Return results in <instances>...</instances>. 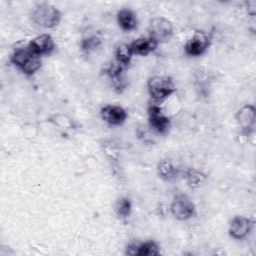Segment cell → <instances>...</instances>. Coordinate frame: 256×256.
<instances>
[{"label": "cell", "instance_id": "4fadbf2b", "mask_svg": "<svg viewBox=\"0 0 256 256\" xmlns=\"http://www.w3.org/2000/svg\"><path fill=\"white\" fill-rule=\"evenodd\" d=\"M117 23L122 30L130 32L136 29L138 20L134 11L128 8H123L117 13Z\"/></svg>", "mask_w": 256, "mask_h": 256}, {"label": "cell", "instance_id": "3957f363", "mask_svg": "<svg viewBox=\"0 0 256 256\" xmlns=\"http://www.w3.org/2000/svg\"><path fill=\"white\" fill-rule=\"evenodd\" d=\"M173 36V24L165 17L152 18L148 25V37L158 45L168 42Z\"/></svg>", "mask_w": 256, "mask_h": 256}, {"label": "cell", "instance_id": "7c38bea8", "mask_svg": "<svg viewBox=\"0 0 256 256\" xmlns=\"http://www.w3.org/2000/svg\"><path fill=\"white\" fill-rule=\"evenodd\" d=\"M158 44L152 40L150 37H140L135 39L132 43H130L131 50L134 55L146 56L151 52L155 51Z\"/></svg>", "mask_w": 256, "mask_h": 256}, {"label": "cell", "instance_id": "9a60e30c", "mask_svg": "<svg viewBox=\"0 0 256 256\" xmlns=\"http://www.w3.org/2000/svg\"><path fill=\"white\" fill-rule=\"evenodd\" d=\"M114 55H115V61H117L118 63H120L121 65H123L125 67L130 64L131 59L134 54L131 50L130 44L121 43L115 47Z\"/></svg>", "mask_w": 256, "mask_h": 256}, {"label": "cell", "instance_id": "8fae6325", "mask_svg": "<svg viewBox=\"0 0 256 256\" xmlns=\"http://www.w3.org/2000/svg\"><path fill=\"white\" fill-rule=\"evenodd\" d=\"M125 254L131 256H153L160 254V247L153 240L144 242H131L126 247Z\"/></svg>", "mask_w": 256, "mask_h": 256}, {"label": "cell", "instance_id": "9c48e42d", "mask_svg": "<svg viewBox=\"0 0 256 256\" xmlns=\"http://www.w3.org/2000/svg\"><path fill=\"white\" fill-rule=\"evenodd\" d=\"M235 119L239 127L246 134L251 133L254 130L256 121V109L254 105L247 104L241 107L235 115Z\"/></svg>", "mask_w": 256, "mask_h": 256}, {"label": "cell", "instance_id": "52a82bcc", "mask_svg": "<svg viewBox=\"0 0 256 256\" xmlns=\"http://www.w3.org/2000/svg\"><path fill=\"white\" fill-rule=\"evenodd\" d=\"M148 121L150 126L161 134L166 133L170 127V118L164 114L157 104H152L148 107Z\"/></svg>", "mask_w": 256, "mask_h": 256}, {"label": "cell", "instance_id": "ffe728a7", "mask_svg": "<svg viewBox=\"0 0 256 256\" xmlns=\"http://www.w3.org/2000/svg\"><path fill=\"white\" fill-rule=\"evenodd\" d=\"M247 4H248V13L251 16H255V13H256V1L255 0L248 1Z\"/></svg>", "mask_w": 256, "mask_h": 256}, {"label": "cell", "instance_id": "d6986e66", "mask_svg": "<svg viewBox=\"0 0 256 256\" xmlns=\"http://www.w3.org/2000/svg\"><path fill=\"white\" fill-rule=\"evenodd\" d=\"M100 40L96 36H91L86 39H83L81 42V49L83 51H90L94 48H96L99 44Z\"/></svg>", "mask_w": 256, "mask_h": 256}, {"label": "cell", "instance_id": "30bf717a", "mask_svg": "<svg viewBox=\"0 0 256 256\" xmlns=\"http://www.w3.org/2000/svg\"><path fill=\"white\" fill-rule=\"evenodd\" d=\"M100 116L102 120L112 126L122 125L127 117V111L118 105H105L100 110Z\"/></svg>", "mask_w": 256, "mask_h": 256}, {"label": "cell", "instance_id": "e0dca14e", "mask_svg": "<svg viewBox=\"0 0 256 256\" xmlns=\"http://www.w3.org/2000/svg\"><path fill=\"white\" fill-rule=\"evenodd\" d=\"M184 178L189 187L198 188L205 182L206 175L199 170L188 169L184 174Z\"/></svg>", "mask_w": 256, "mask_h": 256}, {"label": "cell", "instance_id": "ac0fdd59", "mask_svg": "<svg viewBox=\"0 0 256 256\" xmlns=\"http://www.w3.org/2000/svg\"><path fill=\"white\" fill-rule=\"evenodd\" d=\"M131 210H132V204L129 198L123 197L117 201L115 206V211L120 218L122 219L128 218L131 214Z\"/></svg>", "mask_w": 256, "mask_h": 256}, {"label": "cell", "instance_id": "8992f818", "mask_svg": "<svg viewBox=\"0 0 256 256\" xmlns=\"http://www.w3.org/2000/svg\"><path fill=\"white\" fill-rule=\"evenodd\" d=\"M253 228V221L245 216L237 215L232 218L229 224V235L236 239L241 240L246 238Z\"/></svg>", "mask_w": 256, "mask_h": 256}, {"label": "cell", "instance_id": "5bb4252c", "mask_svg": "<svg viewBox=\"0 0 256 256\" xmlns=\"http://www.w3.org/2000/svg\"><path fill=\"white\" fill-rule=\"evenodd\" d=\"M178 168L169 159H163L159 161L157 165V173L160 178L165 181L174 180L178 175Z\"/></svg>", "mask_w": 256, "mask_h": 256}, {"label": "cell", "instance_id": "5b68a950", "mask_svg": "<svg viewBox=\"0 0 256 256\" xmlns=\"http://www.w3.org/2000/svg\"><path fill=\"white\" fill-rule=\"evenodd\" d=\"M209 45V36L202 31H196L193 36L185 43L184 51L188 56L198 57L207 51Z\"/></svg>", "mask_w": 256, "mask_h": 256}, {"label": "cell", "instance_id": "ba28073f", "mask_svg": "<svg viewBox=\"0 0 256 256\" xmlns=\"http://www.w3.org/2000/svg\"><path fill=\"white\" fill-rule=\"evenodd\" d=\"M27 48L31 53L40 57L43 55H49L55 49V43L50 34H41L34 37L27 45Z\"/></svg>", "mask_w": 256, "mask_h": 256}, {"label": "cell", "instance_id": "2e32d148", "mask_svg": "<svg viewBox=\"0 0 256 256\" xmlns=\"http://www.w3.org/2000/svg\"><path fill=\"white\" fill-rule=\"evenodd\" d=\"M34 56L33 53L30 52V50L27 48V46L25 48H18L16 49L11 57L10 60L11 62L20 70L25 66V64L31 59V57Z\"/></svg>", "mask_w": 256, "mask_h": 256}, {"label": "cell", "instance_id": "7a4b0ae2", "mask_svg": "<svg viewBox=\"0 0 256 256\" xmlns=\"http://www.w3.org/2000/svg\"><path fill=\"white\" fill-rule=\"evenodd\" d=\"M147 88L151 98L157 103L164 101L176 91L172 78L166 75H156L149 78Z\"/></svg>", "mask_w": 256, "mask_h": 256}, {"label": "cell", "instance_id": "277c9868", "mask_svg": "<svg viewBox=\"0 0 256 256\" xmlns=\"http://www.w3.org/2000/svg\"><path fill=\"white\" fill-rule=\"evenodd\" d=\"M170 211L176 219L184 221L195 215L196 208L193 201L187 195L179 194L174 197L170 205Z\"/></svg>", "mask_w": 256, "mask_h": 256}, {"label": "cell", "instance_id": "6da1fadb", "mask_svg": "<svg viewBox=\"0 0 256 256\" xmlns=\"http://www.w3.org/2000/svg\"><path fill=\"white\" fill-rule=\"evenodd\" d=\"M31 17L32 21L38 26L51 29L60 23L62 13L55 6L48 3H42L34 8Z\"/></svg>", "mask_w": 256, "mask_h": 256}]
</instances>
